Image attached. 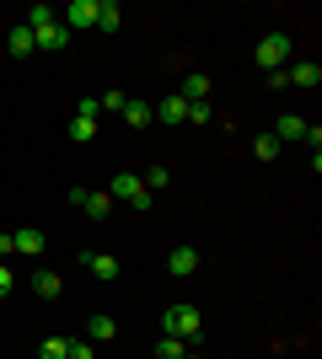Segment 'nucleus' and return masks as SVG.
<instances>
[{
  "label": "nucleus",
  "instance_id": "obj_1",
  "mask_svg": "<svg viewBox=\"0 0 322 359\" xmlns=\"http://www.w3.org/2000/svg\"><path fill=\"white\" fill-rule=\"evenodd\" d=\"M107 198H113V204H129V210H151V188H145L135 172H119V177L107 182Z\"/></svg>",
  "mask_w": 322,
  "mask_h": 359
},
{
  "label": "nucleus",
  "instance_id": "obj_2",
  "mask_svg": "<svg viewBox=\"0 0 322 359\" xmlns=\"http://www.w3.org/2000/svg\"><path fill=\"white\" fill-rule=\"evenodd\" d=\"M285 60H290V38H285V32H263L258 38V65L263 70H285Z\"/></svg>",
  "mask_w": 322,
  "mask_h": 359
},
{
  "label": "nucleus",
  "instance_id": "obj_3",
  "mask_svg": "<svg viewBox=\"0 0 322 359\" xmlns=\"http://www.w3.org/2000/svg\"><path fill=\"white\" fill-rule=\"evenodd\" d=\"M161 322H167V338H199V311H194V306H167V316H161Z\"/></svg>",
  "mask_w": 322,
  "mask_h": 359
},
{
  "label": "nucleus",
  "instance_id": "obj_4",
  "mask_svg": "<svg viewBox=\"0 0 322 359\" xmlns=\"http://www.w3.org/2000/svg\"><path fill=\"white\" fill-rule=\"evenodd\" d=\"M70 198H76V204H81L86 215H92V220L113 215V198H107V188H97V194H86V188H70Z\"/></svg>",
  "mask_w": 322,
  "mask_h": 359
},
{
  "label": "nucleus",
  "instance_id": "obj_5",
  "mask_svg": "<svg viewBox=\"0 0 322 359\" xmlns=\"http://www.w3.org/2000/svg\"><path fill=\"white\" fill-rule=\"evenodd\" d=\"M60 27H65V32H70V27H97V0H70Z\"/></svg>",
  "mask_w": 322,
  "mask_h": 359
},
{
  "label": "nucleus",
  "instance_id": "obj_6",
  "mask_svg": "<svg viewBox=\"0 0 322 359\" xmlns=\"http://www.w3.org/2000/svg\"><path fill=\"white\" fill-rule=\"evenodd\" d=\"M194 269H199V252H194V247H172L167 252V273L172 279H188Z\"/></svg>",
  "mask_w": 322,
  "mask_h": 359
},
{
  "label": "nucleus",
  "instance_id": "obj_7",
  "mask_svg": "<svg viewBox=\"0 0 322 359\" xmlns=\"http://www.w3.org/2000/svg\"><path fill=\"white\" fill-rule=\"evenodd\" d=\"M285 81H295V86H317V81H322V65L317 60H301V65H290V70H285Z\"/></svg>",
  "mask_w": 322,
  "mask_h": 359
},
{
  "label": "nucleus",
  "instance_id": "obj_8",
  "mask_svg": "<svg viewBox=\"0 0 322 359\" xmlns=\"http://www.w3.org/2000/svg\"><path fill=\"white\" fill-rule=\"evenodd\" d=\"M32 43H38V48H54V54H60V48L70 43V32H65L60 22H48V27H38V32H32Z\"/></svg>",
  "mask_w": 322,
  "mask_h": 359
},
{
  "label": "nucleus",
  "instance_id": "obj_9",
  "mask_svg": "<svg viewBox=\"0 0 322 359\" xmlns=\"http://www.w3.org/2000/svg\"><path fill=\"white\" fill-rule=\"evenodd\" d=\"M123 22V6L119 0H97V32H113Z\"/></svg>",
  "mask_w": 322,
  "mask_h": 359
},
{
  "label": "nucleus",
  "instance_id": "obj_10",
  "mask_svg": "<svg viewBox=\"0 0 322 359\" xmlns=\"http://www.w3.org/2000/svg\"><path fill=\"white\" fill-rule=\"evenodd\" d=\"M11 252L38 257V252H43V231H11Z\"/></svg>",
  "mask_w": 322,
  "mask_h": 359
},
{
  "label": "nucleus",
  "instance_id": "obj_11",
  "mask_svg": "<svg viewBox=\"0 0 322 359\" xmlns=\"http://www.w3.org/2000/svg\"><path fill=\"white\" fill-rule=\"evenodd\" d=\"M86 269H92L97 279H119V257L113 252H86Z\"/></svg>",
  "mask_w": 322,
  "mask_h": 359
},
{
  "label": "nucleus",
  "instance_id": "obj_12",
  "mask_svg": "<svg viewBox=\"0 0 322 359\" xmlns=\"http://www.w3.org/2000/svg\"><path fill=\"white\" fill-rule=\"evenodd\" d=\"M151 113H156L161 123H183V118H188V102H183V97H167V102H156Z\"/></svg>",
  "mask_w": 322,
  "mask_h": 359
},
{
  "label": "nucleus",
  "instance_id": "obj_13",
  "mask_svg": "<svg viewBox=\"0 0 322 359\" xmlns=\"http://www.w3.org/2000/svg\"><path fill=\"white\" fill-rule=\"evenodd\" d=\"M177 97H183V102H204V97H210V81H204V75H183V91H177Z\"/></svg>",
  "mask_w": 322,
  "mask_h": 359
},
{
  "label": "nucleus",
  "instance_id": "obj_14",
  "mask_svg": "<svg viewBox=\"0 0 322 359\" xmlns=\"http://www.w3.org/2000/svg\"><path fill=\"white\" fill-rule=\"evenodd\" d=\"M151 118H156L151 102H123V123H129V129H145Z\"/></svg>",
  "mask_w": 322,
  "mask_h": 359
},
{
  "label": "nucleus",
  "instance_id": "obj_15",
  "mask_svg": "<svg viewBox=\"0 0 322 359\" xmlns=\"http://www.w3.org/2000/svg\"><path fill=\"white\" fill-rule=\"evenodd\" d=\"M301 135H307V123L295 118V113H285V118L274 123V140H279V145H285V140H301Z\"/></svg>",
  "mask_w": 322,
  "mask_h": 359
},
{
  "label": "nucleus",
  "instance_id": "obj_16",
  "mask_svg": "<svg viewBox=\"0 0 322 359\" xmlns=\"http://www.w3.org/2000/svg\"><path fill=\"white\" fill-rule=\"evenodd\" d=\"M32 290H38V295H43V300H54V295H60V290H65V279H60V273H54V269H43V273H38V279H32Z\"/></svg>",
  "mask_w": 322,
  "mask_h": 359
},
{
  "label": "nucleus",
  "instance_id": "obj_17",
  "mask_svg": "<svg viewBox=\"0 0 322 359\" xmlns=\"http://www.w3.org/2000/svg\"><path fill=\"white\" fill-rule=\"evenodd\" d=\"M32 48H38V43H32V27H27V22H16V27H11V54H32Z\"/></svg>",
  "mask_w": 322,
  "mask_h": 359
},
{
  "label": "nucleus",
  "instance_id": "obj_18",
  "mask_svg": "<svg viewBox=\"0 0 322 359\" xmlns=\"http://www.w3.org/2000/svg\"><path fill=\"white\" fill-rule=\"evenodd\" d=\"M86 332H92L97 344H107V338L119 332V322H113V316H92V322H86Z\"/></svg>",
  "mask_w": 322,
  "mask_h": 359
},
{
  "label": "nucleus",
  "instance_id": "obj_19",
  "mask_svg": "<svg viewBox=\"0 0 322 359\" xmlns=\"http://www.w3.org/2000/svg\"><path fill=\"white\" fill-rule=\"evenodd\" d=\"M38 359H70V338H43Z\"/></svg>",
  "mask_w": 322,
  "mask_h": 359
},
{
  "label": "nucleus",
  "instance_id": "obj_20",
  "mask_svg": "<svg viewBox=\"0 0 322 359\" xmlns=\"http://www.w3.org/2000/svg\"><path fill=\"white\" fill-rule=\"evenodd\" d=\"M188 348H183V338H167V332H161V344H156V359H183Z\"/></svg>",
  "mask_w": 322,
  "mask_h": 359
},
{
  "label": "nucleus",
  "instance_id": "obj_21",
  "mask_svg": "<svg viewBox=\"0 0 322 359\" xmlns=\"http://www.w3.org/2000/svg\"><path fill=\"white\" fill-rule=\"evenodd\" d=\"M253 156H258V161H274V156H279V140H274V135H258V145H253Z\"/></svg>",
  "mask_w": 322,
  "mask_h": 359
},
{
  "label": "nucleus",
  "instance_id": "obj_22",
  "mask_svg": "<svg viewBox=\"0 0 322 359\" xmlns=\"http://www.w3.org/2000/svg\"><path fill=\"white\" fill-rule=\"evenodd\" d=\"M48 22H54V6H32V11H27V27H32V32L48 27Z\"/></svg>",
  "mask_w": 322,
  "mask_h": 359
},
{
  "label": "nucleus",
  "instance_id": "obj_23",
  "mask_svg": "<svg viewBox=\"0 0 322 359\" xmlns=\"http://www.w3.org/2000/svg\"><path fill=\"white\" fill-rule=\"evenodd\" d=\"M70 140H97V123L92 118H70Z\"/></svg>",
  "mask_w": 322,
  "mask_h": 359
},
{
  "label": "nucleus",
  "instance_id": "obj_24",
  "mask_svg": "<svg viewBox=\"0 0 322 359\" xmlns=\"http://www.w3.org/2000/svg\"><path fill=\"white\" fill-rule=\"evenodd\" d=\"M97 113H102V107H97V97H81V102H76V118H92V123H97Z\"/></svg>",
  "mask_w": 322,
  "mask_h": 359
},
{
  "label": "nucleus",
  "instance_id": "obj_25",
  "mask_svg": "<svg viewBox=\"0 0 322 359\" xmlns=\"http://www.w3.org/2000/svg\"><path fill=\"white\" fill-rule=\"evenodd\" d=\"M167 177H172L167 166H151V172H145V188H167Z\"/></svg>",
  "mask_w": 322,
  "mask_h": 359
},
{
  "label": "nucleus",
  "instance_id": "obj_26",
  "mask_svg": "<svg viewBox=\"0 0 322 359\" xmlns=\"http://www.w3.org/2000/svg\"><path fill=\"white\" fill-rule=\"evenodd\" d=\"M123 102H129L123 91H102V97H97V107H119V113H123Z\"/></svg>",
  "mask_w": 322,
  "mask_h": 359
},
{
  "label": "nucleus",
  "instance_id": "obj_27",
  "mask_svg": "<svg viewBox=\"0 0 322 359\" xmlns=\"http://www.w3.org/2000/svg\"><path fill=\"white\" fill-rule=\"evenodd\" d=\"M188 118H194V123H210L215 113H210V102H188Z\"/></svg>",
  "mask_w": 322,
  "mask_h": 359
},
{
  "label": "nucleus",
  "instance_id": "obj_28",
  "mask_svg": "<svg viewBox=\"0 0 322 359\" xmlns=\"http://www.w3.org/2000/svg\"><path fill=\"white\" fill-rule=\"evenodd\" d=\"M70 359H97V348L86 344V338H76V344H70Z\"/></svg>",
  "mask_w": 322,
  "mask_h": 359
},
{
  "label": "nucleus",
  "instance_id": "obj_29",
  "mask_svg": "<svg viewBox=\"0 0 322 359\" xmlns=\"http://www.w3.org/2000/svg\"><path fill=\"white\" fill-rule=\"evenodd\" d=\"M11 295V263H0V300Z\"/></svg>",
  "mask_w": 322,
  "mask_h": 359
},
{
  "label": "nucleus",
  "instance_id": "obj_30",
  "mask_svg": "<svg viewBox=\"0 0 322 359\" xmlns=\"http://www.w3.org/2000/svg\"><path fill=\"white\" fill-rule=\"evenodd\" d=\"M11 257V231H0V263Z\"/></svg>",
  "mask_w": 322,
  "mask_h": 359
},
{
  "label": "nucleus",
  "instance_id": "obj_31",
  "mask_svg": "<svg viewBox=\"0 0 322 359\" xmlns=\"http://www.w3.org/2000/svg\"><path fill=\"white\" fill-rule=\"evenodd\" d=\"M183 359H199V354H183Z\"/></svg>",
  "mask_w": 322,
  "mask_h": 359
}]
</instances>
